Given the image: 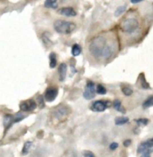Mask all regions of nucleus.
Here are the masks:
<instances>
[{
	"label": "nucleus",
	"mask_w": 153,
	"mask_h": 157,
	"mask_svg": "<svg viewBox=\"0 0 153 157\" xmlns=\"http://www.w3.org/2000/svg\"><path fill=\"white\" fill-rule=\"evenodd\" d=\"M109 45L107 44L106 39L102 36L98 35L95 38H93V40L90 42L89 44V52L94 57H102L103 56L104 52L106 50V48Z\"/></svg>",
	"instance_id": "f257e3e1"
},
{
	"label": "nucleus",
	"mask_w": 153,
	"mask_h": 157,
	"mask_svg": "<svg viewBox=\"0 0 153 157\" xmlns=\"http://www.w3.org/2000/svg\"><path fill=\"white\" fill-rule=\"evenodd\" d=\"M55 31L61 35H70L76 29V25L73 22L57 20L53 25Z\"/></svg>",
	"instance_id": "f03ea898"
},
{
	"label": "nucleus",
	"mask_w": 153,
	"mask_h": 157,
	"mask_svg": "<svg viewBox=\"0 0 153 157\" xmlns=\"http://www.w3.org/2000/svg\"><path fill=\"white\" fill-rule=\"evenodd\" d=\"M138 28H139V21L134 17L123 20L120 25V29L122 30V32L124 33H129V35L135 33L138 30Z\"/></svg>",
	"instance_id": "7ed1b4c3"
},
{
	"label": "nucleus",
	"mask_w": 153,
	"mask_h": 157,
	"mask_svg": "<svg viewBox=\"0 0 153 157\" xmlns=\"http://www.w3.org/2000/svg\"><path fill=\"white\" fill-rule=\"evenodd\" d=\"M25 117V115L23 114L22 111L15 115H5L4 117V126L7 129H8L12 125L22 121Z\"/></svg>",
	"instance_id": "20e7f679"
},
{
	"label": "nucleus",
	"mask_w": 153,
	"mask_h": 157,
	"mask_svg": "<svg viewBox=\"0 0 153 157\" xmlns=\"http://www.w3.org/2000/svg\"><path fill=\"white\" fill-rule=\"evenodd\" d=\"M111 106L110 101H104V100H96V101L93 102L90 108L94 112H103L105 111L107 108H109Z\"/></svg>",
	"instance_id": "39448f33"
},
{
	"label": "nucleus",
	"mask_w": 153,
	"mask_h": 157,
	"mask_svg": "<svg viewBox=\"0 0 153 157\" xmlns=\"http://www.w3.org/2000/svg\"><path fill=\"white\" fill-rule=\"evenodd\" d=\"M95 83L92 80H87V85L85 88V91L83 93V96L86 99H92L95 96Z\"/></svg>",
	"instance_id": "423d86ee"
},
{
	"label": "nucleus",
	"mask_w": 153,
	"mask_h": 157,
	"mask_svg": "<svg viewBox=\"0 0 153 157\" xmlns=\"http://www.w3.org/2000/svg\"><path fill=\"white\" fill-rule=\"evenodd\" d=\"M37 108V103L33 99H29L26 101H23L20 104V110L22 112H29L34 110Z\"/></svg>",
	"instance_id": "0eeeda50"
},
{
	"label": "nucleus",
	"mask_w": 153,
	"mask_h": 157,
	"mask_svg": "<svg viewBox=\"0 0 153 157\" xmlns=\"http://www.w3.org/2000/svg\"><path fill=\"white\" fill-rule=\"evenodd\" d=\"M57 96H58V88L50 87V88H47L46 91H45L44 98L48 102H52L53 100L57 98Z\"/></svg>",
	"instance_id": "6e6552de"
},
{
	"label": "nucleus",
	"mask_w": 153,
	"mask_h": 157,
	"mask_svg": "<svg viewBox=\"0 0 153 157\" xmlns=\"http://www.w3.org/2000/svg\"><path fill=\"white\" fill-rule=\"evenodd\" d=\"M153 148V138H150L146 141L141 143L137 149V153L138 154H143L146 151H149L150 149Z\"/></svg>",
	"instance_id": "1a4fd4ad"
},
{
	"label": "nucleus",
	"mask_w": 153,
	"mask_h": 157,
	"mask_svg": "<svg viewBox=\"0 0 153 157\" xmlns=\"http://www.w3.org/2000/svg\"><path fill=\"white\" fill-rule=\"evenodd\" d=\"M69 112H70L69 108H68L67 106H60L54 110V116L56 117V118L60 119V118H62V117L66 116Z\"/></svg>",
	"instance_id": "9d476101"
},
{
	"label": "nucleus",
	"mask_w": 153,
	"mask_h": 157,
	"mask_svg": "<svg viewBox=\"0 0 153 157\" xmlns=\"http://www.w3.org/2000/svg\"><path fill=\"white\" fill-rule=\"evenodd\" d=\"M58 14H60L61 15H64V16H68V17H72V16H75L77 15L76 11L72 7H70L60 8L58 10Z\"/></svg>",
	"instance_id": "9b49d317"
},
{
	"label": "nucleus",
	"mask_w": 153,
	"mask_h": 157,
	"mask_svg": "<svg viewBox=\"0 0 153 157\" xmlns=\"http://www.w3.org/2000/svg\"><path fill=\"white\" fill-rule=\"evenodd\" d=\"M67 75V64L66 63H60L59 66V76L60 80L64 81Z\"/></svg>",
	"instance_id": "f8f14e48"
},
{
	"label": "nucleus",
	"mask_w": 153,
	"mask_h": 157,
	"mask_svg": "<svg viewBox=\"0 0 153 157\" xmlns=\"http://www.w3.org/2000/svg\"><path fill=\"white\" fill-rule=\"evenodd\" d=\"M113 106H114V108L119 112H121V113H125V109L123 106L122 105V102L120 101L119 99H115L114 102H113Z\"/></svg>",
	"instance_id": "ddd939ff"
},
{
	"label": "nucleus",
	"mask_w": 153,
	"mask_h": 157,
	"mask_svg": "<svg viewBox=\"0 0 153 157\" xmlns=\"http://www.w3.org/2000/svg\"><path fill=\"white\" fill-rule=\"evenodd\" d=\"M81 52H82V48H81L80 45H78L77 43H75L71 48V54L74 56V57L78 56L79 54L81 53Z\"/></svg>",
	"instance_id": "4468645a"
},
{
	"label": "nucleus",
	"mask_w": 153,
	"mask_h": 157,
	"mask_svg": "<svg viewBox=\"0 0 153 157\" xmlns=\"http://www.w3.org/2000/svg\"><path fill=\"white\" fill-rule=\"evenodd\" d=\"M32 147V143L31 141L25 142V144H24V147H23V150H22V154L26 155L28 153L30 152V150H31Z\"/></svg>",
	"instance_id": "2eb2a0df"
},
{
	"label": "nucleus",
	"mask_w": 153,
	"mask_h": 157,
	"mask_svg": "<svg viewBox=\"0 0 153 157\" xmlns=\"http://www.w3.org/2000/svg\"><path fill=\"white\" fill-rule=\"evenodd\" d=\"M128 121H129V118L126 116H117L115 119V123L117 126L124 125V124H126V123H128Z\"/></svg>",
	"instance_id": "dca6fc26"
},
{
	"label": "nucleus",
	"mask_w": 153,
	"mask_h": 157,
	"mask_svg": "<svg viewBox=\"0 0 153 157\" xmlns=\"http://www.w3.org/2000/svg\"><path fill=\"white\" fill-rule=\"evenodd\" d=\"M57 66V58H56V54L54 53H52L50 54V68L54 69Z\"/></svg>",
	"instance_id": "f3484780"
},
{
	"label": "nucleus",
	"mask_w": 153,
	"mask_h": 157,
	"mask_svg": "<svg viewBox=\"0 0 153 157\" xmlns=\"http://www.w3.org/2000/svg\"><path fill=\"white\" fill-rule=\"evenodd\" d=\"M121 90H122V92L125 95V96H131V95H132V93H133V90L132 89L130 88V87H128V86H126V85H122V87H121Z\"/></svg>",
	"instance_id": "a211bd4d"
},
{
	"label": "nucleus",
	"mask_w": 153,
	"mask_h": 157,
	"mask_svg": "<svg viewBox=\"0 0 153 157\" xmlns=\"http://www.w3.org/2000/svg\"><path fill=\"white\" fill-rule=\"evenodd\" d=\"M45 7L56 8L57 7V0H46L44 3Z\"/></svg>",
	"instance_id": "6ab92c4d"
},
{
	"label": "nucleus",
	"mask_w": 153,
	"mask_h": 157,
	"mask_svg": "<svg viewBox=\"0 0 153 157\" xmlns=\"http://www.w3.org/2000/svg\"><path fill=\"white\" fill-rule=\"evenodd\" d=\"M153 106V96H150L143 102L142 106L144 108H150V106Z\"/></svg>",
	"instance_id": "aec40b11"
},
{
	"label": "nucleus",
	"mask_w": 153,
	"mask_h": 157,
	"mask_svg": "<svg viewBox=\"0 0 153 157\" xmlns=\"http://www.w3.org/2000/svg\"><path fill=\"white\" fill-rule=\"evenodd\" d=\"M96 93L99 94V95H105L106 94V88L102 85V84H97L96 85Z\"/></svg>",
	"instance_id": "412c9836"
},
{
	"label": "nucleus",
	"mask_w": 153,
	"mask_h": 157,
	"mask_svg": "<svg viewBox=\"0 0 153 157\" xmlns=\"http://www.w3.org/2000/svg\"><path fill=\"white\" fill-rule=\"evenodd\" d=\"M126 7H127V5H121V7H117V8H116V10H115V16H119V15H121L123 13L125 12Z\"/></svg>",
	"instance_id": "4be33fe9"
},
{
	"label": "nucleus",
	"mask_w": 153,
	"mask_h": 157,
	"mask_svg": "<svg viewBox=\"0 0 153 157\" xmlns=\"http://www.w3.org/2000/svg\"><path fill=\"white\" fill-rule=\"evenodd\" d=\"M42 41H43V43L45 44V45H50V38H49V33H44L42 36Z\"/></svg>",
	"instance_id": "5701e85b"
},
{
	"label": "nucleus",
	"mask_w": 153,
	"mask_h": 157,
	"mask_svg": "<svg viewBox=\"0 0 153 157\" xmlns=\"http://www.w3.org/2000/svg\"><path fill=\"white\" fill-rule=\"evenodd\" d=\"M44 99H45L44 97L42 96V95H40V96H38V98H37V103H38V105H39L40 108H42L45 106Z\"/></svg>",
	"instance_id": "b1692460"
},
{
	"label": "nucleus",
	"mask_w": 153,
	"mask_h": 157,
	"mask_svg": "<svg viewBox=\"0 0 153 157\" xmlns=\"http://www.w3.org/2000/svg\"><path fill=\"white\" fill-rule=\"evenodd\" d=\"M134 121L140 126V125L141 126H146V125H148V123H149V119H147V118H139V119H135Z\"/></svg>",
	"instance_id": "393cba45"
},
{
	"label": "nucleus",
	"mask_w": 153,
	"mask_h": 157,
	"mask_svg": "<svg viewBox=\"0 0 153 157\" xmlns=\"http://www.w3.org/2000/svg\"><path fill=\"white\" fill-rule=\"evenodd\" d=\"M140 85H141V88H150V85H149V83L146 81L145 80V78H140Z\"/></svg>",
	"instance_id": "a878e982"
},
{
	"label": "nucleus",
	"mask_w": 153,
	"mask_h": 157,
	"mask_svg": "<svg viewBox=\"0 0 153 157\" xmlns=\"http://www.w3.org/2000/svg\"><path fill=\"white\" fill-rule=\"evenodd\" d=\"M83 155H84V157H95V155L92 152H90V151H87V150L84 151Z\"/></svg>",
	"instance_id": "bb28decb"
},
{
	"label": "nucleus",
	"mask_w": 153,
	"mask_h": 157,
	"mask_svg": "<svg viewBox=\"0 0 153 157\" xmlns=\"http://www.w3.org/2000/svg\"><path fill=\"white\" fill-rule=\"evenodd\" d=\"M117 147H118V144H117L116 142H113V143H111V144L109 145V148H110V150H112V151L115 150Z\"/></svg>",
	"instance_id": "cd10ccee"
},
{
	"label": "nucleus",
	"mask_w": 153,
	"mask_h": 157,
	"mask_svg": "<svg viewBox=\"0 0 153 157\" xmlns=\"http://www.w3.org/2000/svg\"><path fill=\"white\" fill-rule=\"evenodd\" d=\"M150 153H151V150H149V151H146L145 153L142 154L140 157H150Z\"/></svg>",
	"instance_id": "c85d7f7f"
},
{
	"label": "nucleus",
	"mask_w": 153,
	"mask_h": 157,
	"mask_svg": "<svg viewBox=\"0 0 153 157\" xmlns=\"http://www.w3.org/2000/svg\"><path fill=\"white\" fill-rule=\"evenodd\" d=\"M131 144H132V141L130 139H127V140H125V141L123 142V145L125 147H128L129 145H131Z\"/></svg>",
	"instance_id": "c756f323"
},
{
	"label": "nucleus",
	"mask_w": 153,
	"mask_h": 157,
	"mask_svg": "<svg viewBox=\"0 0 153 157\" xmlns=\"http://www.w3.org/2000/svg\"><path fill=\"white\" fill-rule=\"evenodd\" d=\"M141 1H143V0H131V2L132 4H137V3H140Z\"/></svg>",
	"instance_id": "7c9ffc66"
},
{
	"label": "nucleus",
	"mask_w": 153,
	"mask_h": 157,
	"mask_svg": "<svg viewBox=\"0 0 153 157\" xmlns=\"http://www.w3.org/2000/svg\"><path fill=\"white\" fill-rule=\"evenodd\" d=\"M68 1H70V0H61V2H68Z\"/></svg>",
	"instance_id": "2f4dec72"
}]
</instances>
